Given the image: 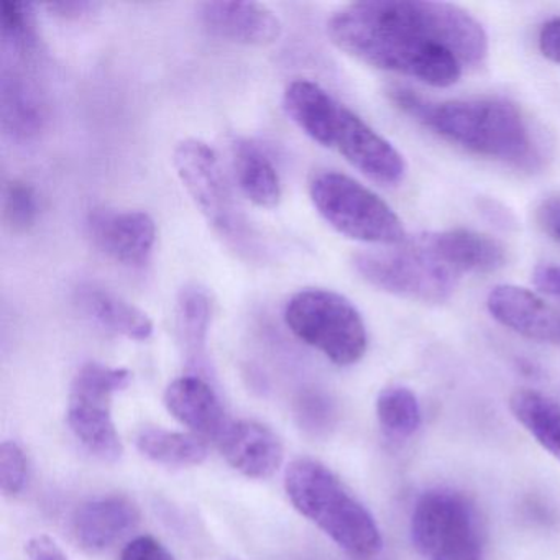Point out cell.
<instances>
[{"instance_id": "cell-1", "label": "cell", "mask_w": 560, "mask_h": 560, "mask_svg": "<svg viewBox=\"0 0 560 560\" xmlns=\"http://www.w3.org/2000/svg\"><path fill=\"white\" fill-rule=\"evenodd\" d=\"M334 45L357 60L434 88L457 83L488 57L487 32L467 11L431 0H369L327 21Z\"/></svg>"}, {"instance_id": "cell-2", "label": "cell", "mask_w": 560, "mask_h": 560, "mask_svg": "<svg viewBox=\"0 0 560 560\" xmlns=\"http://www.w3.org/2000/svg\"><path fill=\"white\" fill-rule=\"evenodd\" d=\"M388 97L402 114L447 142L485 159L517 168L539 162L529 124L514 104L503 100L432 103L408 88H392Z\"/></svg>"}, {"instance_id": "cell-3", "label": "cell", "mask_w": 560, "mask_h": 560, "mask_svg": "<svg viewBox=\"0 0 560 560\" xmlns=\"http://www.w3.org/2000/svg\"><path fill=\"white\" fill-rule=\"evenodd\" d=\"M288 117L314 142L342 155L363 175L395 186L406 175L401 153L362 117L310 80L288 84L283 94Z\"/></svg>"}, {"instance_id": "cell-4", "label": "cell", "mask_w": 560, "mask_h": 560, "mask_svg": "<svg viewBox=\"0 0 560 560\" xmlns=\"http://www.w3.org/2000/svg\"><path fill=\"white\" fill-rule=\"evenodd\" d=\"M284 490L293 506L353 559L370 560L382 552L375 517L326 465L298 458L287 468Z\"/></svg>"}, {"instance_id": "cell-5", "label": "cell", "mask_w": 560, "mask_h": 560, "mask_svg": "<svg viewBox=\"0 0 560 560\" xmlns=\"http://www.w3.org/2000/svg\"><path fill=\"white\" fill-rule=\"evenodd\" d=\"M288 329L330 362L349 366L365 355L369 347L362 314L342 294L324 288H304L284 306Z\"/></svg>"}, {"instance_id": "cell-6", "label": "cell", "mask_w": 560, "mask_h": 560, "mask_svg": "<svg viewBox=\"0 0 560 560\" xmlns=\"http://www.w3.org/2000/svg\"><path fill=\"white\" fill-rule=\"evenodd\" d=\"M310 196L320 218L339 234L376 245H401V219L378 195L343 173L323 170L310 179Z\"/></svg>"}, {"instance_id": "cell-7", "label": "cell", "mask_w": 560, "mask_h": 560, "mask_svg": "<svg viewBox=\"0 0 560 560\" xmlns=\"http://www.w3.org/2000/svg\"><path fill=\"white\" fill-rule=\"evenodd\" d=\"M409 530L416 552L424 560H485L480 516L460 491H424L412 508Z\"/></svg>"}, {"instance_id": "cell-8", "label": "cell", "mask_w": 560, "mask_h": 560, "mask_svg": "<svg viewBox=\"0 0 560 560\" xmlns=\"http://www.w3.org/2000/svg\"><path fill=\"white\" fill-rule=\"evenodd\" d=\"M173 165L209 225L235 250L254 255V232L235 202L215 150L205 140H182L173 152Z\"/></svg>"}, {"instance_id": "cell-9", "label": "cell", "mask_w": 560, "mask_h": 560, "mask_svg": "<svg viewBox=\"0 0 560 560\" xmlns=\"http://www.w3.org/2000/svg\"><path fill=\"white\" fill-rule=\"evenodd\" d=\"M352 264L373 288L429 304L451 300L460 278L419 244L418 238L401 248L362 252L353 257Z\"/></svg>"}, {"instance_id": "cell-10", "label": "cell", "mask_w": 560, "mask_h": 560, "mask_svg": "<svg viewBox=\"0 0 560 560\" xmlns=\"http://www.w3.org/2000/svg\"><path fill=\"white\" fill-rule=\"evenodd\" d=\"M129 370L90 362L81 366L71 383L68 424L88 452L103 462H117L124 454L114 424L113 396L130 385Z\"/></svg>"}, {"instance_id": "cell-11", "label": "cell", "mask_w": 560, "mask_h": 560, "mask_svg": "<svg viewBox=\"0 0 560 560\" xmlns=\"http://www.w3.org/2000/svg\"><path fill=\"white\" fill-rule=\"evenodd\" d=\"M88 234L106 257L126 267L147 265L156 244L155 219L142 209H94Z\"/></svg>"}, {"instance_id": "cell-12", "label": "cell", "mask_w": 560, "mask_h": 560, "mask_svg": "<svg viewBox=\"0 0 560 560\" xmlns=\"http://www.w3.org/2000/svg\"><path fill=\"white\" fill-rule=\"evenodd\" d=\"M201 24L215 37L234 44L265 47L281 37L283 24L268 5L260 2L212 0L199 5Z\"/></svg>"}, {"instance_id": "cell-13", "label": "cell", "mask_w": 560, "mask_h": 560, "mask_svg": "<svg viewBox=\"0 0 560 560\" xmlns=\"http://www.w3.org/2000/svg\"><path fill=\"white\" fill-rule=\"evenodd\" d=\"M487 306L491 316L513 332L560 347V311L537 294L513 284H500L488 294Z\"/></svg>"}, {"instance_id": "cell-14", "label": "cell", "mask_w": 560, "mask_h": 560, "mask_svg": "<svg viewBox=\"0 0 560 560\" xmlns=\"http://www.w3.org/2000/svg\"><path fill=\"white\" fill-rule=\"evenodd\" d=\"M218 445L228 464L248 478L265 480L273 477L283 464V444L260 422H229Z\"/></svg>"}, {"instance_id": "cell-15", "label": "cell", "mask_w": 560, "mask_h": 560, "mask_svg": "<svg viewBox=\"0 0 560 560\" xmlns=\"http://www.w3.org/2000/svg\"><path fill=\"white\" fill-rule=\"evenodd\" d=\"M139 521L140 511L132 500L122 494H107L81 504L71 521V530L84 550L96 553L136 529Z\"/></svg>"}, {"instance_id": "cell-16", "label": "cell", "mask_w": 560, "mask_h": 560, "mask_svg": "<svg viewBox=\"0 0 560 560\" xmlns=\"http://www.w3.org/2000/svg\"><path fill=\"white\" fill-rule=\"evenodd\" d=\"M435 258L455 273H493L506 264V252L500 242L480 232L454 229L418 235Z\"/></svg>"}, {"instance_id": "cell-17", "label": "cell", "mask_w": 560, "mask_h": 560, "mask_svg": "<svg viewBox=\"0 0 560 560\" xmlns=\"http://www.w3.org/2000/svg\"><path fill=\"white\" fill-rule=\"evenodd\" d=\"M165 405L182 424L215 442L231 422L214 389L199 376H179L170 383L165 392Z\"/></svg>"}, {"instance_id": "cell-18", "label": "cell", "mask_w": 560, "mask_h": 560, "mask_svg": "<svg viewBox=\"0 0 560 560\" xmlns=\"http://www.w3.org/2000/svg\"><path fill=\"white\" fill-rule=\"evenodd\" d=\"M74 303L91 320L117 336L136 342H145L153 336L149 314L100 284H80L74 290Z\"/></svg>"}, {"instance_id": "cell-19", "label": "cell", "mask_w": 560, "mask_h": 560, "mask_svg": "<svg viewBox=\"0 0 560 560\" xmlns=\"http://www.w3.org/2000/svg\"><path fill=\"white\" fill-rule=\"evenodd\" d=\"M2 127L18 140H28L44 129L47 106L37 84L21 71L2 74Z\"/></svg>"}, {"instance_id": "cell-20", "label": "cell", "mask_w": 560, "mask_h": 560, "mask_svg": "<svg viewBox=\"0 0 560 560\" xmlns=\"http://www.w3.org/2000/svg\"><path fill=\"white\" fill-rule=\"evenodd\" d=\"M235 182L248 201L258 208L278 206L283 195L280 175L267 153L250 140L238 139L232 145Z\"/></svg>"}, {"instance_id": "cell-21", "label": "cell", "mask_w": 560, "mask_h": 560, "mask_svg": "<svg viewBox=\"0 0 560 560\" xmlns=\"http://www.w3.org/2000/svg\"><path fill=\"white\" fill-rule=\"evenodd\" d=\"M510 409L537 444L560 460V406L536 389H517L511 396Z\"/></svg>"}, {"instance_id": "cell-22", "label": "cell", "mask_w": 560, "mask_h": 560, "mask_svg": "<svg viewBox=\"0 0 560 560\" xmlns=\"http://www.w3.org/2000/svg\"><path fill=\"white\" fill-rule=\"evenodd\" d=\"M137 447L150 460L168 467H195L208 457V445L198 435L160 428L143 429Z\"/></svg>"}, {"instance_id": "cell-23", "label": "cell", "mask_w": 560, "mask_h": 560, "mask_svg": "<svg viewBox=\"0 0 560 560\" xmlns=\"http://www.w3.org/2000/svg\"><path fill=\"white\" fill-rule=\"evenodd\" d=\"M380 428L395 441L411 438L421 428L422 412L418 398L406 386H388L376 399Z\"/></svg>"}, {"instance_id": "cell-24", "label": "cell", "mask_w": 560, "mask_h": 560, "mask_svg": "<svg viewBox=\"0 0 560 560\" xmlns=\"http://www.w3.org/2000/svg\"><path fill=\"white\" fill-rule=\"evenodd\" d=\"M212 301L199 284H186L176 300V324L186 350L198 355L205 350L211 326Z\"/></svg>"}, {"instance_id": "cell-25", "label": "cell", "mask_w": 560, "mask_h": 560, "mask_svg": "<svg viewBox=\"0 0 560 560\" xmlns=\"http://www.w3.org/2000/svg\"><path fill=\"white\" fill-rule=\"evenodd\" d=\"M2 40L5 47L22 60H28L37 50L38 32L34 5L27 2H4L2 11Z\"/></svg>"}, {"instance_id": "cell-26", "label": "cell", "mask_w": 560, "mask_h": 560, "mask_svg": "<svg viewBox=\"0 0 560 560\" xmlns=\"http://www.w3.org/2000/svg\"><path fill=\"white\" fill-rule=\"evenodd\" d=\"M4 222L12 232H28L37 224L40 215V196L34 185L25 179L5 183L2 198Z\"/></svg>"}, {"instance_id": "cell-27", "label": "cell", "mask_w": 560, "mask_h": 560, "mask_svg": "<svg viewBox=\"0 0 560 560\" xmlns=\"http://www.w3.org/2000/svg\"><path fill=\"white\" fill-rule=\"evenodd\" d=\"M28 480V460L24 448L14 441L0 445V487L5 497H15Z\"/></svg>"}, {"instance_id": "cell-28", "label": "cell", "mask_w": 560, "mask_h": 560, "mask_svg": "<svg viewBox=\"0 0 560 560\" xmlns=\"http://www.w3.org/2000/svg\"><path fill=\"white\" fill-rule=\"evenodd\" d=\"M120 560H176L173 553L152 536H139L127 544Z\"/></svg>"}, {"instance_id": "cell-29", "label": "cell", "mask_w": 560, "mask_h": 560, "mask_svg": "<svg viewBox=\"0 0 560 560\" xmlns=\"http://www.w3.org/2000/svg\"><path fill=\"white\" fill-rule=\"evenodd\" d=\"M539 228L560 244V195L549 196L537 208Z\"/></svg>"}, {"instance_id": "cell-30", "label": "cell", "mask_w": 560, "mask_h": 560, "mask_svg": "<svg viewBox=\"0 0 560 560\" xmlns=\"http://www.w3.org/2000/svg\"><path fill=\"white\" fill-rule=\"evenodd\" d=\"M55 18L65 19V21H74V19L84 18L93 14L100 4L90 2V0H61V2H50L45 5Z\"/></svg>"}, {"instance_id": "cell-31", "label": "cell", "mask_w": 560, "mask_h": 560, "mask_svg": "<svg viewBox=\"0 0 560 560\" xmlns=\"http://www.w3.org/2000/svg\"><path fill=\"white\" fill-rule=\"evenodd\" d=\"M539 50L547 60L560 65V19H552L540 28Z\"/></svg>"}, {"instance_id": "cell-32", "label": "cell", "mask_w": 560, "mask_h": 560, "mask_svg": "<svg viewBox=\"0 0 560 560\" xmlns=\"http://www.w3.org/2000/svg\"><path fill=\"white\" fill-rule=\"evenodd\" d=\"M25 550L31 560H68L67 553L48 536L32 537Z\"/></svg>"}, {"instance_id": "cell-33", "label": "cell", "mask_w": 560, "mask_h": 560, "mask_svg": "<svg viewBox=\"0 0 560 560\" xmlns=\"http://www.w3.org/2000/svg\"><path fill=\"white\" fill-rule=\"evenodd\" d=\"M533 283L542 293L560 296V265H537L533 271Z\"/></svg>"}]
</instances>
